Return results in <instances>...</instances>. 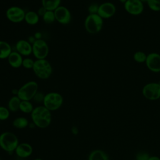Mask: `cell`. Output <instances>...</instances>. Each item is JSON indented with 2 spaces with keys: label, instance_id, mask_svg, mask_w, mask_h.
<instances>
[{
  "label": "cell",
  "instance_id": "33",
  "mask_svg": "<svg viewBox=\"0 0 160 160\" xmlns=\"http://www.w3.org/2000/svg\"><path fill=\"white\" fill-rule=\"evenodd\" d=\"M149 160H160V158L157 156H150Z\"/></svg>",
  "mask_w": 160,
  "mask_h": 160
},
{
  "label": "cell",
  "instance_id": "9",
  "mask_svg": "<svg viewBox=\"0 0 160 160\" xmlns=\"http://www.w3.org/2000/svg\"><path fill=\"white\" fill-rule=\"evenodd\" d=\"M26 12L19 6H11L6 11V16L7 19L14 23H19L24 21Z\"/></svg>",
  "mask_w": 160,
  "mask_h": 160
},
{
  "label": "cell",
  "instance_id": "30",
  "mask_svg": "<svg viewBox=\"0 0 160 160\" xmlns=\"http://www.w3.org/2000/svg\"><path fill=\"white\" fill-rule=\"evenodd\" d=\"M99 6V5H98L97 3H95V2L91 4L89 6L88 9L89 14H98Z\"/></svg>",
  "mask_w": 160,
  "mask_h": 160
},
{
  "label": "cell",
  "instance_id": "38",
  "mask_svg": "<svg viewBox=\"0 0 160 160\" xmlns=\"http://www.w3.org/2000/svg\"><path fill=\"white\" fill-rule=\"evenodd\" d=\"M159 101H160V98H159Z\"/></svg>",
  "mask_w": 160,
  "mask_h": 160
},
{
  "label": "cell",
  "instance_id": "31",
  "mask_svg": "<svg viewBox=\"0 0 160 160\" xmlns=\"http://www.w3.org/2000/svg\"><path fill=\"white\" fill-rule=\"evenodd\" d=\"M45 94H42L41 92H37V93L35 94V96L33 98V100L38 103H40V102H43V100H44V98Z\"/></svg>",
  "mask_w": 160,
  "mask_h": 160
},
{
  "label": "cell",
  "instance_id": "15",
  "mask_svg": "<svg viewBox=\"0 0 160 160\" xmlns=\"http://www.w3.org/2000/svg\"><path fill=\"white\" fill-rule=\"evenodd\" d=\"M32 151L33 149L32 146L27 142L19 143L14 151L16 154L21 158H26L30 156Z\"/></svg>",
  "mask_w": 160,
  "mask_h": 160
},
{
  "label": "cell",
  "instance_id": "12",
  "mask_svg": "<svg viewBox=\"0 0 160 160\" xmlns=\"http://www.w3.org/2000/svg\"><path fill=\"white\" fill-rule=\"evenodd\" d=\"M116 12V6L111 2H104L99 6L98 14L103 19L112 18Z\"/></svg>",
  "mask_w": 160,
  "mask_h": 160
},
{
  "label": "cell",
  "instance_id": "7",
  "mask_svg": "<svg viewBox=\"0 0 160 160\" xmlns=\"http://www.w3.org/2000/svg\"><path fill=\"white\" fill-rule=\"evenodd\" d=\"M143 96L148 100L155 101L160 98V84L159 82H151L145 84L142 89Z\"/></svg>",
  "mask_w": 160,
  "mask_h": 160
},
{
  "label": "cell",
  "instance_id": "5",
  "mask_svg": "<svg viewBox=\"0 0 160 160\" xmlns=\"http://www.w3.org/2000/svg\"><path fill=\"white\" fill-rule=\"evenodd\" d=\"M38 91V83L34 81H29L18 89L17 96L21 101H31Z\"/></svg>",
  "mask_w": 160,
  "mask_h": 160
},
{
  "label": "cell",
  "instance_id": "4",
  "mask_svg": "<svg viewBox=\"0 0 160 160\" xmlns=\"http://www.w3.org/2000/svg\"><path fill=\"white\" fill-rule=\"evenodd\" d=\"M19 144L18 138L15 134L6 131L0 134V147L4 151L8 152L14 151Z\"/></svg>",
  "mask_w": 160,
  "mask_h": 160
},
{
  "label": "cell",
  "instance_id": "6",
  "mask_svg": "<svg viewBox=\"0 0 160 160\" xmlns=\"http://www.w3.org/2000/svg\"><path fill=\"white\" fill-rule=\"evenodd\" d=\"M62 96L57 92H49L45 94L43 100V106L51 111L58 110L63 103Z\"/></svg>",
  "mask_w": 160,
  "mask_h": 160
},
{
  "label": "cell",
  "instance_id": "28",
  "mask_svg": "<svg viewBox=\"0 0 160 160\" xmlns=\"http://www.w3.org/2000/svg\"><path fill=\"white\" fill-rule=\"evenodd\" d=\"M34 61L32 59L30 58H23L22 66L25 68L28 69H32L34 64Z\"/></svg>",
  "mask_w": 160,
  "mask_h": 160
},
{
  "label": "cell",
  "instance_id": "11",
  "mask_svg": "<svg viewBox=\"0 0 160 160\" xmlns=\"http://www.w3.org/2000/svg\"><path fill=\"white\" fill-rule=\"evenodd\" d=\"M56 21L61 24H68L71 21V14L70 11L64 6H59L54 11Z\"/></svg>",
  "mask_w": 160,
  "mask_h": 160
},
{
  "label": "cell",
  "instance_id": "23",
  "mask_svg": "<svg viewBox=\"0 0 160 160\" xmlns=\"http://www.w3.org/2000/svg\"><path fill=\"white\" fill-rule=\"evenodd\" d=\"M34 106L30 101H21L19 106V110L24 113H31Z\"/></svg>",
  "mask_w": 160,
  "mask_h": 160
},
{
  "label": "cell",
  "instance_id": "19",
  "mask_svg": "<svg viewBox=\"0 0 160 160\" xmlns=\"http://www.w3.org/2000/svg\"><path fill=\"white\" fill-rule=\"evenodd\" d=\"M88 160H109L108 154L101 149H95L91 152Z\"/></svg>",
  "mask_w": 160,
  "mask_h": 160
},
{
  "label": "cell",
  "instance_id": "2",
  "mask_svg": "<svg viewBox=\"0 0 160 160\" xmlns=\"http://www.w3.org/2000/svg\"><path fill=\"white\" fill-rule=\"evenodd\" d=\"M32 69L35 75L41 79H48L52 73V67L46 59H36Z\"/></svg>",
  "mask_w": 160,
  "mask_h": 160
},
{
  "label": "cell",
  "instance_id": "16",
  "mask_svg": "<svg viewBox=\"0 0 160 160\" xmlns=\"http://www.w3.org/2000/svg\"><path fill=\"white\" fill-rule=\"evenodd\" d=\"M9 64L13 68H19L22 66L23 58L19 52L16 51H12L8 58Z\"/></svg>",
  "mask_w": 160,
  "mask_h": 160
},
{
  "label": "cell",
  "instance_id": "13",
  "mask_svg": "<svg viewBox=\"0 0 160 160\" xmlns=\"http://www.w3.org/2000/svg\"><path fill=\"white\" fill-rule=\"evenodd\" d=\"M145 64L149 71L153 72H160V54L154 52L148 54Z\"/></svg>",
  "mask_w": 160,
  "mask_h": 160
},
{
  "label": "cell",
  "instance_id": "18",
  "mask_svg": "<svg viewBox=\"0 0 160 160\" xmlns=\"http://www.w3.org/2000/svg\"><path fill=\"white\" fill-rule=\"evenodd\" d=\"M24 21L27 24L29 25H36L39 22V16L37 12L33 11H29L28 12H26Z\"/></svg>",
  "mask_w": 160,
  "mask_h": 160
},
{
  "label": "cell",
  "instance_id": "25",
  "mask_svg": "<svg viewBox=\"0 0 160 160\" xmlns=\"http://www.w3.org/2000/svg\"><path fill=\"white\" fill-rule=\"evenodd\" d=\"M42 19L46 24H52L56 21L54 12L53 11H46L44 16H42Z\"/></svg>",
  "mask_w": 160,
  "mask_h": 160
},
{
  "label": "cell",
  "instance_id": "39",
  "mask_svg": "<svg viewBox=\"0 0 160 160\" xmlns=\"http://www.w3.org/2000/svg\"><path fill=\"white\" fill-rule=\"evenodd\" d=\"M0 160H1V158H0Z\"/></svg>",
  "mask_w": 160,
  "mask_h": 160
},
{
  "label": "cell",
  "instance_id": "8",
  "mask_svg": "<svg viewBox=\"0 0 160 160\" xmlns=\"http://www.w3.org/2000/svg\"><path fill=\"white\" fill-rule=\"evenodd\" d=\"M32 54L36 59H46V57L49 54V46L44 39H36V41L32 44Z\"/></svg>",
  "mask_w": 160,
  "mask_h": 160
},
{
  "label": "cell",
  "instance_id": "21",
  "mask_svg": "<svg viewBox=\"0 0 160 160\" xmlns=\"http://www.w3.org/2000/svg\"><path fill=\"white\" fill-rule=\"evenodd\" d=\"M21 100L18 96H12L8 103V107L10 111L11 112H16L19 110V106Z\"/></svg>",
  "mask_w": 160,
  "mask_h": 160
},
{
  "label": "cell",
  "instance_id": "26",
  "mask_svg": "<svg viewBox=\"0 0 160 160\" xmlns=\"http://www.w3.org/2000/svg\"><path fill=\"white\" fill-rule=\"evenodd\" d=\"M148 8L153 11H160V0H148Z\"/></svg>",
  "mask_w": 160,
  "mask_h": 160
},
{
  "label": "cell",
  "instance_id": "32",
  "mask_svg": "<svg viewBox=\"0 0 160 160\" xmlns=\"http://www.w3.org/2000/svg\"><path fill=\"white\" fill-rule=\"evenodd\" d=\"M46 9L43 7V6H41V8H39V9H38V11H37V13H38V14L39 16V17L40 16H41V17H42L43 16H44V14H45V12H46Z\"/></svg>",
  "mask_w": 160,
  "mask_h": 160
},
{
  "label": "cell",
  "instance_id": "27",
  "mask_svg": "<svg viewBox=\"0 0 160 160\" xmlns=\"http://www.w3.org/2000/svg\"><path fill=\"white\" fill-rule=\"evenodd\" d=\"M10 115V111L8 108L4 106H0V120L4 121L9 118Z\"/></svg>",
  "mask_w": 160,
  "mask_h": 160
},
{
  "label": "cell",
  "instance_id": "14",
  "mask_svg": "<svg viewBox=\"0 0 160 160\" xmlns=\"http://www.w3.org/2000/svg\"><path fill=\"white\" fill-rule=\"evenodd\" d=\"M16 51L22 56H28L32 53V44L28 40L20 39L15 45Z\"/></svg>",
  "mask_w": 160,
  "mask_h": 160
},
{
  "label": "cell",
  "instance_id": "35",
  "mask_svg": "<svg viewBox=\"0 0 160 160\" xmlns=\"http://www.w3.org/2000/svg\"><path fill=\"white\" fill-rule=\"evenodd\" d=\"M141 2H142L143 4H144V3H147V2H148V0H139Z\"/></svg>",
  "mask_w": 160,
  "mask_h": 160
},
{
  "label": "cell",
  "instance_id": "3",
  "mask_svg": "<svg viewBox=\"0 0 160 160\" xmlns=\"http://www.w3.org/2000/svg\"><path fill=\"white\" fill-rule=\"evenodd\" d=\"M86 31L91 34L99 32L103 27V19L98 14H89L84 20Z\"/></svg>",
  "mask_w": 160,
  "mask_h": 160
},
{
  "label": "cell",
  "instance_id": "36",
  "mask_svg": "<svg viewBox=\"0 0 160 160\" xmlns=\"http://www.w3.org/2000/svg\"><path fill=\"white\" fill-rule=\"evenodd\" d=\"M34 160H42L41 158H36Z\"/></svg>",
  "mask_w": 160,
  "mask_h": 160
},
{
  "label": "cell",
  "instance_id": "1",
  "mask_svg": "<svg viewBox=\"0 0 160 160\" xmlns=\"http://www.w3.org/2000/svg\"><path fill=\"white\" fill-rule=\"evenodd\" d=\"M51 112L44 106L35 107L31 113V117L34 124L39 128H48L52 120Z\"/></svg>",
  "mask_w": 160,
  "mask_h": 160
},
{
  "label": "cell",
  "instance_id": "34",
  "mask_svg": "<svg viewBox=\"0 0 160 160\" xmlns=\"http://www.w3.org/2000/svg\"><path fill=\"white\" fill-rule=\"evenodd\" d=\"M120 2H121V3H123V4H124L128 0H118Z\"/></svg>",
  "mask_w": 160,
  "mask_h": 160
},
{
  "label": "cell",
  "instance_id": "17",
  "mask_svg": "<svg viewBox=\"0 0 160 160\" xmlns=\"http://www.w3.org/2000/svg\"><path fill=\"white\" fill-rule=\"evenodd\" d=\"M12 51L11 46L8 42L0 41V59H8Z\"/></svg>",
  "mask_w": 160,
  "mask_h": 160
},
{
  "label": "cell",
  "instance_id": "20",
  "mask_svg": "<svg viewBox=\"0 0 160 160\" xmlns=\"http://www.w3.org/2000/svg\"><path fill=\"white\" fill-rule=\"evenodd\" d=\"M61 0H41L42 6L47 11H54L61 6Z\"/></svg>",
  "mask_w": 160,
  "mask_h": 160
},
{
  "label": "cell",
  "instance_id": "10",
  "mask_svg": "<svg viewBox=\"0 0 160 160\" xmlns=\"http://www.w3.org/2000/svg\"><path fill=\"white\" fill-rule=\"evenodd\" d=\"M126 11L132 16H138L144 11V4L139 0H128L124 4Z\"/></svg>",
  "mask_w": 160,
  "mask_h": 160
},
{
  "label": "cell",
  "instance_id": "37",
  "mask_svg": "<svg viewBox=\"0 0 160 160\" xmlns=\"http://www.w3.org/2000/svg\"><path fill=\"white\" fill-rule=\"evenodd\" d=\"M158 82H159V84H160V81H159Z\"/></svg>",
  "mask_w": 160,
  "mask_h": 160
},
{
  "label": "cell",
  "instance_id": "29",
  "mask_svg": "<svg viewBox=\"0 0 160 160\" xmlns=\"http://www.w3.org/2000/svg\"><path fill=\"white\" fill-rule=\"evenodd\" d=\"M150 155L144 151L138 152L135 156V160H149Z\"/></svg>",
  "mask_w": 160,
  "mask_h": 160
},
{
  "label": "cell",
  "instance_id": "24",
  "mask_svg": "<svg viewBox=\"0 0 160 160\" xmlns=\"http://www.w3.org/2000/svg\"><path fill=\"white\" fill-rule=\"evenodd\" d=\"M147 55L144 52L138 51L134 53L133 59L138 63H144L146 62Z\"/></svg>",
  "mask_w": 160,
  "mask_h": 160
},
{
  "label": "cell",
  "instance_id": "22",
  "mask_svg": "<svg viewBox=\"0 0 160 160\" xmlns=\"http://www.w3.org/2000/svg\"><path fill=\"white\" fill-rule=\"evenodd\" d=\"M29 124L28 120L24 117H18L12 121V126L17 129H24Z\"/></svg>",
  "mask_w": 160,
  "mask_h": 160
}]
</instances>
